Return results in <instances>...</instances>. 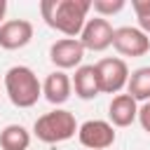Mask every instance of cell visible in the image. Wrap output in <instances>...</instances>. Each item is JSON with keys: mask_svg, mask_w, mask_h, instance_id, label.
I'll list each match as a JSON object with an SVG mask.
<instances>
[{"mask_svg": "<svg viewBox=\"0 0 150 150\" xmlns=\"http://www.w3.org/2000/svg\"><path fill=\"white\" fill-rule=\"evenodd\" d=\"M70 80H73L75 96L82 98V101H91V98H96L101 94V80H98V73H96L94 63H87V66L82 63Z\"/></svg>", "mask_w": 150, "mask_h": 150, "instance_id": "7c38bea8", "label": "cell"}, {"mask_svg": "<svg viewBox=\"0 0 150 150\" xmlns=\"http://www.w3.org/2000/svg\"><path fill=\"white\" fill-rule=\"evenodd\" d=\"M112 35H115V28L108 19L91 16V19H87V23L80 33V42L89 52H105L108 47H112Z\"/></svg>", "mask_w": 150, "mask_h": 150, "instance_id": "52a82bcc", "label": "cell"}, {"mask_svg": "<svg viewBox=\"0 0 150 150\" xmlns=\"http://www.w3.org/2000/svg\"><path fill=\"white\" fill-rule=\"evenodd\" d=\"M5 94L16 108H33L42 96V82L28 66H12L5 73Z\"/></svg>", "mask_w": 150, "mask_h": 150, "instance_id": "7a4b0ae2", "label": "cell"}, {"mask_svg": "<svg viewBox=\"0 0 150 150\" xmlns=\"http://www.w3.org/2000/svg\"><path fill=\"white\" fill-rule=\"evenodd\" d=\"M30 131L23 124H7L0 131V148L2 150H28Z\"/></svg>", "mask_w": 150, "mask_h": 150, "instance_id": "4fadbf2b", "label": "cell"}, {"mask_svg": "<svg viewBox=\"0 0 150 150\" xmlns=\"http://www.w3.org/2000/svg\"><path fill=\"white\" fill-rule=\"evenodd\" d=\"M5 14H7V0H0V26L5 23L2 19H5Z\"/></svg>", "mask_w": 150, "mask_h": 150, "instance_id": "ac0fdd59", "label": "cell"}, {"mask_svg": "<svg viewBox=\"0 0 150 150\" xmlns=\"http://www.w3.org/2000/svg\"><path fill=\"white\" fill-rule=\"evenodd\" d=\"M108 122L112 127H120V129L138 122V101L127 91L112 96V101L108 105Z\"/></svg>", "mask_w": 150, "mask_h": 150, "instance_id": "30bf717a", "label": "cell"}, {"mask_svg": "<svg viewBox=\"0 0 150 150\" xmlns=\"http://www.w3.org/2000/svg\"><path fill=\"white\" fill-rule=\"evenodd\" d=\"M77 129H80V124L70 110L54 108L35 120L33 136L42 143H63V141H70L77 134Z\"/></svg>", "mask_w": 150, "mask_h": 150, "instance_id": "3957f363", "label": "cell"}, {"mask_svg": "<svg viewBox=\"0 0 150 150\" xmlns=\"http://www.w3.org/2000/svg\"><path fill=\"white\" fill-rule=\"evenodd\" d=\"M127 94H131L141 103L150 101V66H141L131 70L129 82H127Z\"/></svg>", "mask_w": 150, "mask_h": 150, "instance_id": "5bb4252c", "label": "cell"}, {"mask_svg": "<svg viewBox=\"0 0 150 150\" xmlns=\"http://www.w3.org/2000/svg\"><path fill=\"white\" fill-rule=\"evenodd\" d=\"M73 94V80L66 70H52L45 80H42V96L52 103V105H63Z\"/></svg>", "mask_w": 150, "mask_h": 150, "instance_id": "8fae6325", "label": "cell"}, {"mask_svg": "<svg viewBox=\"0 0 150 150\" xmlns=\"http://www.w3.org/2000/svg\"><path fill=\"white\" fill-rule=\"evenodd\" d=\"M33 40V23L28 19H7L0 26V47L7 52L23 49Z\"/></svg>", "mask_w": 150, "mask_h": 150, "instance_id": "9c48e42d", "label": "cell"}, {"mask_svg": "<svg viewBox=\"0 0 150 150\" xmlns=\"http://www.w3.org/2000/svg\"><path fill=\"white\" fill-rule=\"evenodd\" d=\"M98 80H101V94H122V89H127L129 82V66L124 59L120 56H105L101 61L94 63Z\"/></svg>", "mask_w": 150, "mask_h": 150, "instance_id": "277c9868", "label": "cell"}, {"mask_svg": "<svg viewBox=\"0 0 150 150\" xmlns=\"http://www.w3.org/2000/svg\"><path fill=\"white\" fill-rule=\"evenodd\" d=\"M112 47L120 56L138 59V56H145L150 52V35H145L136 26H122V28H115Z\"/></svg>", "mask_w": 150, "mask_h": 150, "instance_id": "8992f818", "label": "cell"}, {"mask_svg": "<svg viewBox=\"0 0 150 150\" xmlns=\"http://www.w3.org/2000/svg\"><path fill=\"white\" fill-rule=\"evenodd\" d=\"M91 12V0H42L40 14L45 23L66 38H80Z\"/></svg>", "mask_w": 150, "mask_h": 150, "instance_id": "6da1fadb", "label": "cell"}, {"mask_svg": "<svg viewBox=\"0 0 150 150\" xmlns=\"http://www.w3.org/2000/svg\"><path fill=\"white\" fill-rule=\"evenodd\" d=\"M117 131L108 120H87L77 129V141L87 150H108L115 145Z\"/></svg>", "mask_w": 150, "mask_h": 150, "instance_id": "5b68a950", "label": "cell"}, {"mask_svg": "<svg viewBox=\"0 0 150 150\" xmlns=\"http://www.w3.org/2000/svg\"><path fill=\"white\" fill-rule=\"evenodd\" d=\"M131 9L136 14L138 28L145 35H150V0H131Z\"/></svg>", "mask_w": 150, "mask_h": 150, "instance_id": "2e32d148", "label": "cell"}, {"mask_svg": "<svg viewBox=\"0 0 150 150\" xmlns=\"http://www.w3.org/2000/svg\"><path fill=\"white\" fill-rule=\"evenodd\" d=\"M138 124L143 127L145 134H150V101L138 105Z\"/></svg>", "mask_w": 150, "mask_h": 150, "instance_id": "e0dca14e", "label": "cell"}, {"mask_svg": "<svg viewBox=\"0 0 150 150\" xmlns=\"http://www.w3.org/2000/svg\"><path fill=\"white\" fill-rule=\"evenodd\" d=\"M84 47L80 42V38H61L56 42H52L49 47V61L56 66V70H70V68H80L82 59H84Z\"/></svg>", "mask_w": 150, "mask_h": 150, "instance_id": "ba28073f", "label": "cell"}, {"mask_svg": "<svg viewBox=\"0 0 150 150\" xmlns=\"http://www.w3.org/2000/svg\"><path fill=\"white\" fill-rule=\"evenodd\" d=\"M124 7H127L124 0H91V9L96 12V16H103V19L120 14Z\"/></svg>", "mask_w": 150, "mask_h": 150, "instance_id": "9a60e30c", "label": "cell"}]
</instances>
